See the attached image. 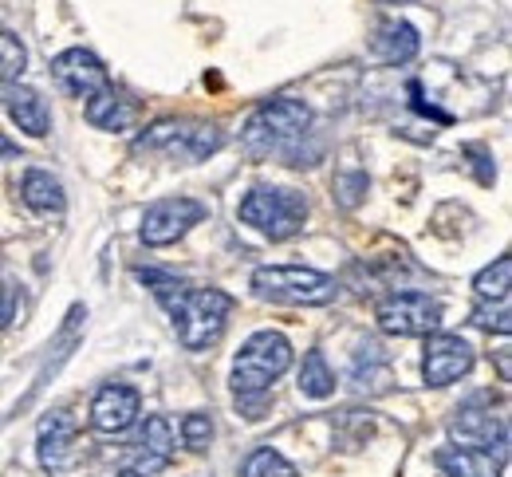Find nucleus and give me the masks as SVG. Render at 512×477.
<instances>
[{"mask_svg": "<svg viewBox=\"0 0 512 477\" xmlns=\"http://www.w3.org/2000/svg\"><path fill=\"white\" fill-rule=\"evenodd\" d=\"M292 367V343L280 332H256L241 343L233 363V391L241 403H260L268 387Z\"/></svg>", "mask_w": 512, "mask_h": 477, "instance_id": "obj_1", "label": "nucleus"}, {"mask_svg": "<svg viewBox=\"0 0 512 477\" xmlns=\"http://www.w3.org/2000/svg\"><path fill=\"white\" fill-rule=\"evenodd\" d=\"M166 308L174 316L182 347L205 351V347H213V343L221 340V332L229 324V312H233V296L221 292V288H186Z\"/></svg>", "mask_w": 512, "mask_h": 477, "instance_id": "obj_2", "label": "nucleus"}, {"mask_svg": "<svg viewBox=\"0 0 512 477\" xmlns=\"http://www.w3.org/2000/svg\"><path fill=\"white\" fill-rule=\"evenodd\" d=\"M312 127V107L304 99H292V95H280V99H268L253 111V119L245 123V150L264 158V154H280L288 150L292 142L308 135Z\"/></svg>", "mask_w": 512, "mask_h": 477, "instance_id": "obj_3", "label": "nucleus"}, {"mask_svg": "<svg viewBox=\"0 0 512 477\" xmlns=\"http://www.w3.org/2000/svg\"><path fill=\"white\" fill-rule=\"evenodd\" d=\"M256 296L272 300V304H304V308H316L335 300V280L316 269H304V265H264L253 273Z\"/></svg>", "mask_w": 512, "mask_h": 477, "instance_id": "obj_4", "label": "nucleus"}, {"mask_svg": "<svg viewBox=\"0 0 512 477\" xmlns=\"http://www.w3.org/2000/svg\"><path fill=\"white\" fill-rule=\"evenodd\" d=\"M308 217V202L296 190H276V186H256L241 202V221L260 229L272 241H288L304 229Z\"/></svg>", "mask_w": 512, "mask_h": 477, "instance_id": "obj_5", "label": "nucleus"}, {"mask_svg": "<svg viewBox=\"0 0 512 477\" xmlns=\"http://www.w3.org/2000/svg\"><path fill=\"white\" fill-rule=\"evenodd\" d=\"M375 320L386 336H430L442 324V304L426 292H390L379 300Z\"/></svg>", "mask_w": 512, "mask_h": 477, "instance_id": "obj_6", "label": "nucleus"}, {"mask_svg": "<svg viewBox=\"0 0 512 477\" xmlns=\"http://www.w3.org/2000/svg\"><path fill=\"white\" fill-rule=\"evenodd\" d=\"M221 146V131L213 123H186V119H162L146 135H138L134 150H166L182 158H209Z\"/></svg>", "mask_w": 512, "mask_h": 477, "instance_id": "obj_7", "label": "nucleus"}, {"mask_svg": "<svg viewBox=\"0 0 512 477\" xmlns=\"http://www.w3.org/2000/svg\"><path fill=\"white\" fill-rule=\"evenodd\" d=\"M201 217H205V205L197 198H162L146 209L138 237H142V245L162 249V245H174L178 237H186Z\"/></svg>", "mask_w": 512, "mask_h": 477, "instance_id": "obj_8", "label": "nucleus"}, {"mask_svg": "<svg viewBox=\"0 0 512 477\" xmlns=\"http://www.w3.org/2000/svg\"><path fill=\"white\" fill-rule=\"evenodd\" d=\"M473 367V347L461 340V336H449V332H438L426 343V359H422V379L430 387H449L457 383L461 375H469Z\"/></svg>", "mask_w": 512, "mask_h": 477, "instance_id": "obj_9", "label": "nucleus"}, {"mask_svg": "<svg viewBox=\"0 0 512 477\" xmlns=\"http://www.w3.org/2000/svg\"><path fill=\"white\" fill-rule=\"evenodd\" d=\"M52 75H56V83L64 87L67 95H75V99H91L95 91L111 87L103 60L91 56L87 48H71L64 56H56V60H52Z\"/></svg>", "mask_w": 512, "mask_h": 477, "instance_id": "obj_10", "label": "nucleus"}, {"mask_svg": "<svg viewBox=\"0 0 512 477\" xmlns=\"http://www.w3.org/2000/svg\"><path fill=\"white\" fill-rule=\"evenodd\" d=\"M138 414H142L138 391L127 383H107L91 403V426L99 434H123L138 422Z\"/></svg>", "mask_w": 512, "mask_h": 477, "instance_id": "obj_11", "label": "nucleus"}, {"mask_svg": "<svg viewBox=\"0 0 512 477\" xmlns=\"http://www.w3.org/2000/svg\"><path fill=\"white\" fill-rule=\"evenodd\" d=\"M75 434H79V422L71 410H48L44 422H40V466L48 474H60L71 466L75 458Z\"/></svg>", "mask_w": 512, "mask_h": 477, "instance_id": "obj_12", "label": "nucleus"}, {"mask_svg": "<svg viewBox=\"0 0 512 477\" xmlns=\"http://www.w3.org/2000/svg\"><path fill=\"white\" fill-rule=\"evenodd\" d=\"M449 434H453L457 446H469V450H493V446H497V450L505 454V446H509V426H505V418H493V414H485V410H477V407L457 410Z\"/></svg>", "mask_w": 512, "mask_h": 477, "instance_id": "obj_13", "label": "nucleus"}, {"mask_svg": "<svg viewBox=\"0 0 512 477\" xmlns=\"http://www.w3.org/2000/svg\"><path fill=\"white\" fill-rule=\"evenodd\" d=\"M0 103H4V111L12 115V123H16L24 135H32V138L48 135V127H52V115H48V103H44V99H40L32 87L8 83V87L0 91Z\"/></svg>", "mask_w": 512, "mask_h": 477, "instance_id": "obj_14", "label": "nucleus"}, {"mask_svg": "<svg viewBox=\"0 0 512 477\" xmlns=\"http://www.w3.org/2000/svg\"><path fill=\"white\" fill-rule=\"evenodd\" d=\"M418 48H422V36H418V28L406 24V20H383V24L375 28V36H371V52H375L383 64H390V68L410 64V60L418 56Z\"/></svg>", "mask_w": 512, "mask_h": 477, "instance_id": "obj_15", "label": "nucleus"}, {"mask_svg": "<svg viewBox=\"0 0 512 477\" xmlns=\"http://www.w3.org/2000/svg\"><path fill=\"white\" fill-rule=\"evenodd\" d=\"M174 458V430L162 414H150L138 434V474H154Z\"/></svg>", "mask_w": 512, "mask_h": 477, "instance_id": "obj_16", "label": "nucleus"}, {"mask_svg": "<svg viewBox=\"0 0 512 477\" xmlns=\"http://www.w3.org/2000/svg\"><path fill=\"white\" fill-rule=\"evenodd\" d=\"M83 115H87V123L95 127V131H127L130 119H134V111H130V103L115 91V87H103V91H95L91 99H87V107H83Z\"/></svg>", "mask_w": 512, "mask_h": 477, "instance_id": "obj_17", "label": "nucleus"}, {"mask_svg": "<svg viewBox=\"0 0 512 477\" xmlns=\"http://www.w3.org/2000/svg\"><path fill=\"white\" fill-rule=\"evenodd\" d=\"M438 466L449 477H501V458H493L489 450H469V446L438 450Z\"/></svg>", "mask_w": 512, "mask_h": 477, "instance_id": "obj_18", "label": "nucleus"}, {"mask_svg": "<svg viewBox=\"0 0 512 477\" xmlns=\"http://www.w3.org/2000/svg\"><path fill=\"white\" fill-rule=\"evenodd\" d=\"M20 194H24V202L32 205L36 213H64V205H67L64 186H60L48 170H28Z\"/></svg>", "mask_w": 512, "mask_h": 477, "instance_id": "obj_19", "label": "nucleus"}, {"mask_svg": "<svg viewBox=\"0 0 512 477\" xmlns=\"http://www.w3.org/2000/svg\"><path fill=\"white\" fill-rule=\"evenodd\" d=\"M300 391H304L308 399H327V395L335 391V375H331L323 351H308V355H304V367H300Z\"/></svg>", "mask_w": 512, "mask_h": 477, "instance_id": "obj_20", "label": "nucleus"}, {"mask_svg": "<svg viewBox=\"0 0 512 477\" xmlns=\"http://www.w3.org/2000/svg\"><path fill=\"white\" fill-rule=\"evenodd\" d=\"M509 280H512V261L509 257H497L489 269L473 276V288L481 300H509Z\"/></svg>", "mask_w": 512, "mask_h": 477, "instance_id": "obj_21", "label": "nucleus"}, {"mask_svg": "<svg viewBox=\"0 0 512 477\" xmlns=\"http://www.w3.org/2000/svg\"><path fill=\"white\" fill-rule=\"evenodd\" d=\"M386 367H390V359H386V351L375 340L363 343L355 351V359H351V375H355L359 387H367V379H386Z\"/></svg>", "mask_w": 512, "mask_h": 477, "instance_id": "obj_22", "label": "nucleus"}, {"mask_svg": "<svg viewBox=\"0 0 512 477\" xmlns=\"http://www.w3.org/2000/svg\"><path fill=\"white\" fill-rule=\"evenodd\" d=\"M241 477H296V466L276 450H256L241 466Z\"/></svg>", "mask_w": 512, "mask_h": 477, "instance_id": "obj_23", "label": "nucleus"}, {"mask_svg": "<svg viewBox=\"0 0 512 477\" xmlns=\"http://www.w3.org/2000/svg\"><path fill=\"white\" fill-rule=\"evenodd\" d=\"M24 64H28V52H24L20 36H12L8 28H0V79H4V83L20 79Z\"/></svg>", "mask_w": 512, "mask_h": 477, "instance_id": "obj_24", "label": "nucleus"}, {"mask_svg": "<svg viewBox=\"0 0 512 477\" xmlns=\"http://www.w3.org/2000/svg\"><path fill=\"white\" fill-rule=\"evenodd\" d=\"M473 324L481 332H497V336H509L512 332V316H509V304L505 300H485L473 308Z\"/></svg>", "mask_w": 512, "mask_h": 477, "instance_id": "obj_25", "label": "nucleus"}, {"mask_svg": "<svg viewBox=\"0 0 512 477\" xmlns=\"http://www.w3.org/2000/svg\"><path fill=\"white\" fill-rule=\"evenodd\" d=\"M182 438L190 450H209L213 442V418L209 414H186L182 418Z\"/></svg>", "mask_w": 512, "mask_h": 477, "instance_id": "obj_26", "label": "nucleus"}, {"mask_svg": "<svg viewBox=\"0 0 512 477\" xmlns=\"http://www.w3.org/2000/svg\"><path fill=\"white\" fill-rule=\"evenodd\" d=\"M12 312H16V292H12V284L0 280V328L12 324Z\"/></svg>", "mask_w": 512, "mask_h": 477, "instance_id": "obj_27", "label": "nucleus"}, {"mask_svg": "<svg viewBox=\"0 0 512 477\" xmlns=\"http://www.w3.org/2000/svg\"><path fill=\"white\" fill-rule=\"evenodd\" d=\"M4 154H16V146H12V142H8V138L0 135V158H4Z\"/></svg>", "mask_w": 512, "mask_h": 477, "instance_id": "obj_28", "label": "nucleus"}, {"mask_svg": "<svg viewBox=\"0 0 512 477\" xmlns=\"http://www.w3.org/2000/svg\"><path fill=\"white\" fill-rule=\"evenodd\" d=\"M383 4H414V0H383Z\"/></svg>", "mask_w": 512, "mask_h": 477, "instance_id": "obj_29", "label": "nucleus"}]
</instances>
